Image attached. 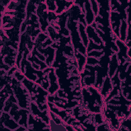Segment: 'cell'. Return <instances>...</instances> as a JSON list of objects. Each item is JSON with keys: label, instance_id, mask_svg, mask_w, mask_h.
Masks as SVG:
<instances>
[{"label": "cell", "instance_id": "cell-1", "mask_svg": "<svg viewBox=\"0 0 131 131\" xmlns=\"http://www.w3.org/2000/svg\"><path fill=\"white\" fill-rule=\"evenodd\" d=\"M81 94L84 106L87 107L92 112L101 113L103 110L102 103L104 99L98 89L94 86H82Z\"/></svg>", "mask_w": 131, "mask_h": 131}, {"label": "cell", "instance_id": "cell-2", "mask_svg": "<svg viewBox=\"0 0 131 131\" xmlns=\"http://www.w3.org/2000/svg\"><path fill=\"white\" fill-rule=\"evenodd\" d=\"M50 126L47 124H45L41 122L40 118H38L37 117H33L31 114L29 115L28 120V127L27 130H36V129H46L50 130L47 128Z\"/></svg>", "mask_w": 131, "mask_h": 131}, {"label": "cell", "instance_id": "cell-3", "mask_svg": "<svg viewBox=\"0 0 131 131\" xmlns=\"http://www.w3.org/2000/svg\"><path fill=\"white\" fill-rule=\"evenodd\" d=\"M10 116L6 113H3V115H1V124H3L4 126H5V127L9 128L10 129L14 130L15 128L19 127V124L16 123ZM4 126L1 127L2 128Z\"/></svg>", "mask_w": 131, "mask_h": 131}, {"label": "cell", "instance_id": "cell-4", "mask_svg": "<svg viewBox=\"0 0 131 131\" xmlns=\"http://www.w3.org/2000/svg\"><path fill=\"white\" fill-rule=\"evenodd\" d=\"M30 108L31 110L32 111V113L34 115H37L38 117L41 118L42 120L46 122V123L47 124H49L50 123V119H49L48 115V112L47 110H46L44 111L43 112H41L40 111V110H38V108L37 107L36 105L34 104V102H31L30 103Z\"/></svg>", "mask_w": 131, "mask_h": 131}, {"label": "cell", "instance_id": "cell-5", "mask_svg": "<svg viewBox=\"0 0 131 131\" xmlns=\"http://www.w3.org/2000/svg\"><path fill=\"white\" fill-rule=\"evenodd\" d=\"M85 3L84 13L85 12V22L86 21L87 26H90L94 23L95 16L93 10L91 9L90 1H85Z\"/></svg>", "mask_w": 131, "mask_h": 131}, {"label": "cell", "instance_id": "cell-6", "mask_svg": "<svg viewBox=\"0 0 131 131\" xmlns=\"http://www.w3.org/2000/svg\"><path fill=\"white\" fill-rule=\"evenodd\" d=\"M111 59L110 61V71L108 73V77L111 78L115 74V71L118 66V61L117 58L116 54L111 56Z\"/></svg>", "mask_w": 131, "mask_h": 131}, {"label": "cell", "instance_id": "cell-7", "mask_svg": "<svg viewBox=\"0 0 131 131\" xmlns=\"http://www.w3.org/2000/svg\"><path fill=\"white\" fill-rule=\"evenodd\" d=\"M49 4H48L47 5L48 6V9L50 10H55L56 9V7L55 6V4H54L55 1H48Z\"/></svg>", "mask_w": 131, "mask_h": 131}]
</instances>
